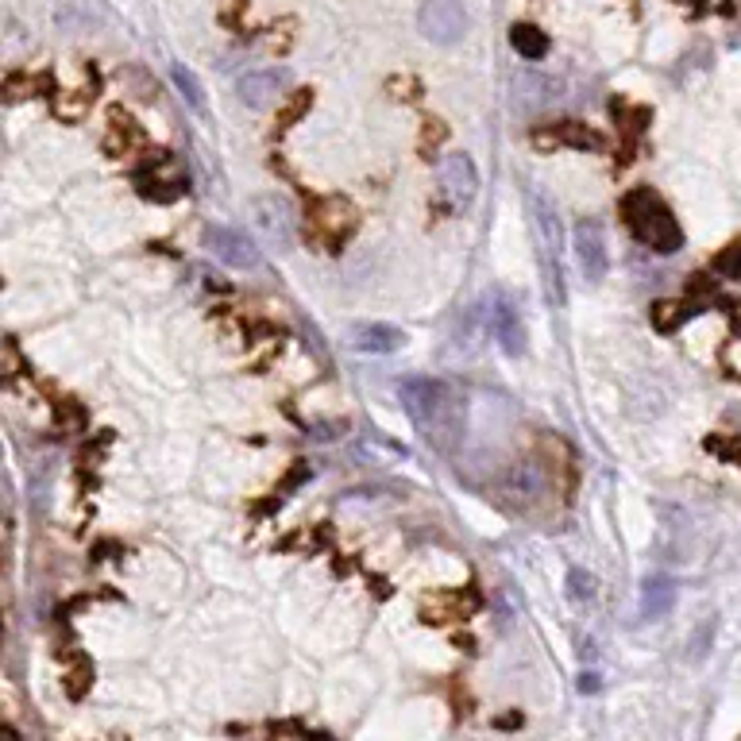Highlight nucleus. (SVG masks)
Returning a JSON list of instances; mask_svg holds the SVG:
<instances>
[{"instance_id":"nucleus-1","label":"nucleus","mask_w":741,"mask_h":741,"mask_svg":"<svg viewBox=\"0 0 741 741\" xmlns=\"http://www.w3.org/2000/svg\"><path fill=\"white\" fill-rule=\"evenodd\" d=\"M402 409L409 414V421L421 429V437L429 440L432 449L452 452L464 440L467 429V402L456 386H449L444 379H402L398 386Z\"/></svg>"},{"instance_id":"nucleus-2","label":"nucleus","mask_w":741,"mask_h":741,"mask_svg":"<svg viewBox=\"0 0 741 741\" xmlns=\"http://www.w3.org/2000/svg\"><path fill=\"white\" fill-rule=\"evenodd\" d=\"M622 217H626V224L634 229V236L641 240L645 247H652V252L669 255L684 247V232H680L676 217H672V209L660 201L652 189H634V194L622 201Z\"/></svg>"},{"instance_id":"nucleus-3","label":"nucleus","mask_w":741,"mask_h":741,"mask_svg":"<svg viewBox=\"0 0 741 741\" xmlns=\"http://www.w3.org/2000/svg\"><path fill=\"white\" fill-rule=\"evenodd\" d=\"M530 212H533V229L541 240V259H545V282H548V302L560 310L568 302V286H564V229H560V212L556 201L541 186H530Z\"/></svg>"},{"instance_id":"nucleus-4","label":"nucleus","mask_w":741,"mask_h":741,"mask_svg":"<svg viewBox=\"0 0 741 741\" xmlns=\"http://www.w3.org/2000/svg\"><path fill=\"white\" fill-rule=\"evenodd\" d=\"M467 9L460 0H425L421 12H417V27L429 43L437 47H452L467 35Z\"/></svg>"},{"instance_id":"nucleus-5","label":"nucleus","mask_w":741,"mask_h":741,"mask_svg":"<svg viewBox=\"0 0 741 741\" xmlns=\"http://www.w3.org/2000/svg\"><path fill=\"white\" fill-rule=\"evenodd\" d=\"M247 212H252V224L263 232V240H267V244L290 247V240H293V209H290V201H286V197H278V194L252 197V201H247Z\"/></svg>"},{"instance_id":"nucleus-6","label":"nucleus","mask_w":741,"mask_h":741,"mask_svg":"<svg viewBox=\"0 0 741 741\" xmlns=\"http://www.w3.org/2000/svg\"><path fill=\"white\" fill-rule=\"evenodd\" d=\"M576 259L579 270H583L587 282H603L606 267H611V255H606V236H603V224L595 217H583L576 224Z\"/></svg>"},{"instance_id":"nucleus-7","label":"nucleus","mask_w":741,"mask_h":741,"mask_svg":"<svg viewBox=\"0 0 741 741\" xmlns=\"http://www.w3.org/2000/svg\"><path fill=\"white\" fill-rule=\"evenodd\" d=\"M205 252L224 263V267H236V270H255L263 263L255 240H247L244 232L236 229H209L205 232Z\"/></svg>"},{"instance_id":"nucleus-8","label":"nucleus","mask_w":741,"mask_h":741,"mask_svg":"<svg viewBox=\"0 0 741 741\" xmlns=\"http://www.w3.org/2000/svg\"><path fill=\"white\" fill-rule=\"evenodd\" d=\"M487 325H490V333H495V340L502 344L506 356H522L525 351V325H522L518 305L510 302V293H502V290L490 293Z\"/></svg>"},{"instance_id":"nucleus-9","label":"nucleus","mask_w":741,"mask_h":741,"mask_svg":"<svg viewBox=\"0 0 741 741\" xmlns=\"http://www.w3.org/2000/svg\"><path fill=\"white\" fill-rule=\"evenodd\" d=\"M440 189L449 194L452 205H467L479 194V171H475L472 155H464V151L444 155V163H440Z\"/></svg>"},{"instance_id":"nucleus-10","label":"nucleus","mask_w":741,"mask_h":741,"mask_svg":"<svg viewBox=\"0 0 741 741\" xmlns=\"http://www.w3.org/2000/svg\"><path fill=\"white\" fill-rule=\"evenodd\" d=\"M351 229H356V209H351L344 197H328V201H321L317 212H313V232H317V240H325L328 247L344 244V240L351 236Z\"/></svg>"},{"instance_id":"nucleus-11","label":"nucleus","mask_w":741,"mask_h":741,"mask_svg":"<svg viewBox=\"0 0 741 741\" xmlns=\"http://www.w3.org/2000/svg\"><path fill=\"white\" fill-rule=\"evenodd\" d=\"M348 344L363 356H391L406 344V333L394 325H383V321H359V325L348 328Z\"/></svg>"},{"instance_id":"nucleus-12","label":"nucleus","mask_w":741,"mask_h":741,"mask_svg":"<svg viewBox=\"0 0 741 741\" xmlns=\"http://www.w3.org/2000/svg\"><path fill=\"white\" fill-rule=\"evenodd\" d=\"M286 82H290V73L286 70H247L244 78H240L236 90H240V101H244V105L263 108L286 90Z\"/></svg>"},{"instance_id":"nucleus-13","label":"nucleus","mask_w":741,"mask_h":741,"mask_svg":"<svg viewBox=\"0 0 741 741\" xmlns=\"http://www.w3.org/2000/svg\"><path fill=\"white\" fill-rule=\"evenodd\" d=\"M533 143H537V147L568 143V147H579V151H599V147H603V136H599V131H591L587 124H579V120H564V124H556V128H548V131H533Z\"/></svg>"},{"instance_id":"nucleus-14","label":"nucleus","mask_w":741,"mask_h":741,"mask_svg":"<svg viewBox=\"0 0 741 741\" xmlns=\"http://www.w3.org/2000/svg\"><path fill=\"white\" fill-rule=\"evenodd\" d=\"M672 603H676V583H672L669 576H652L641 583V618L657 622L664 618V614L672 611Z\"/></svg>"},{"instance_id":"nucleus-15","label":"nucleus","mask_w":741,"mask_h":741,"mask_svg":"<svg viewBox=\"0 0 741 741\" xmlns=\"http://www.w3.org/2000/svg\"><path fill=\"white\" fill-rule=\"evenodd\" d=\"M560 97L556 93V82L553 78H541V73H522L518 78V105L522 108H545V105H553V101Z\"/></svg>"},{"instance_id":"nucleus-16","label":"nucleus","mask_w":741,"mask_h":741,"mask_svg":"<svg viewBox=\"0 0 741 741\" xmlns=\"http://www.w3.org/2000/svg\"><path fill=\"white\" fill-rule=\"evenodd\" d=\"M510 43H513V50H518L522 58H530V62H537V58L548 55V35L533 24H513Z\"/></svg>"},{"instance_id":"nucleus-17","label":"nucleus","mask_w":741,"mask_h":741,"mask_svg":"<svg viewBox=\"0 0 741 741\" xmlns=\"http://www.w3.org/2000/svg\"><path fill=\"white\" fill-rule=\"evenodd\" d=\"M541 490V472L533 464H513L506 472V495L513 498H533Z\"/></svg>"},{"instance_id":"nucleus-18","label":"nucleus","mask_w":741,"mask_h":741,"mask_svg":"<svg viewBox=\"0 0 741 741\" xmlns=\"http://www.w3.org/2000/svg\"><path fill=\"white\" fill-rule=\"evenodd\" d=\"M359 456L383 460V464H398V460H406V449H402V444H391V440H383V437H371L359 444Z\"/></svg>"},{"instance_id":"nucleus-19","label":"nucleus","mask_w":741,"mask_h":741,"mask_svg":"<svg viewBox=\"0 0 741 741\" xmlns=\"http://www.w3.org/2000/svg\"><path fill=\"white\" fill-rule=\"evenodd\" d=\"M171 78H174V85H178L182 97H186L189 105H194V108H205V93H201V82H197V73H194V70H186V66H174Z\"/></svg>"},{"instance_id":"nucleus-20","label":"nucleus","mask_w":741,"mask_h":741,"mask_svg":"<svg viewBox=\"0 0 741 741\" xmlns=\"http://www.w3.org/2000/svg\"><path fill=\"white\" fill-rule=\"evenodd\" d=\"M568 595H571V603H591V599H595V576H587L583 568H571Z\"/></svg>"},{"instance_id":"nucleus-21","label":"nucleus","mask_w":741,"mask_h":741,"mask_svg":"<svg viewBox=\"0 0 741 741\" xmlns=\"http://www.w3.org/2000/svg\"><path fill=\"white\" fill-rule=\"evenodd\" d=\"M718 270H726L730 278H741V247L733 255H726V259H718Z\"/></svg>"},{"instance_id":"nucleus-22","label":"nucleus","mask_w":741,"mask_h":741,"mask_svg":"<svg viewBox=\"0 0 741 741\" xmlns=\"http://www.w3.org/2000/svg\"><path fill=\"white\" fill-rule=\"evenodd\" d=\"M310 101H313V97H310V93H302V97L293 101V105H290V108H286V113H282V128H286V124H290V120H293V116H302V113H305V108H310Z\"/></svg>"},{"instance_id":"nucleus-23","label":"nucleus","mask_w":741,"mask_h":741,"mask_svg":"<svg viewBox=\"0 0 741 741\" xmlns=\"http://www.w3.org/2000/svg\"><path fill=\"white\" fill-rule=\"evenodd\" d=\"M595 687H599V676H587V672L579 676V692H595Z\"/></svg>"},{"instance_id":"nucleus-24","label":"nucleus","mask_w":741,"mask_h":741,"mask_svg":"<svg viewBox=\"0 0 741 741\" xmlns=\"http://www.w3.org/2000/svg\"><path fill=\"white\" fill-rule=\"evenodd\" d=\"M738 460H741V444H738Z\"/></svg>"}]
</instances>
